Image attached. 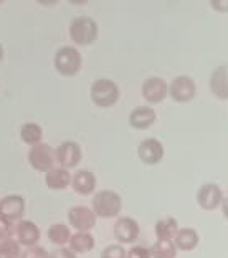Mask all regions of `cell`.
Instances as JSON below:
<instances>
[{
  "label": "cell",
  "instance_id": "cell-12",
  "mask_svg": "<svg viewBox=\"0 0 228 258\" xmlns=\"http://www.w3.org/2000/svg\"><path fill=\"white\" fill-rule=\"evenodd\" d=\"M114 237L121 243H132L139 237V225L132 217H121L114 224Z\"/></svg>",
  "mask_w": 228,
  "mask_h": 258
},
{
  "label": "cell",
  "instance_id": "cell-29",
  "mask_svg": "<svg viewBox=\"0 0 228 258\" xmlns=\"http://www.w3.org/2000/svg\"><path fill=\"white\" fill-rule=\"evenodd\" d=\"M127 258H152L150 248H145L142 245H134L127 250Z\"/></svg>",
  "mask_w": 228,
  "mask_h": 258
},
{
  "label": "cell",
  "instance_id": "cell-1",
  "mask_svg": "<svg viewBox=\"0 0 228 258\" xmlns=\"http://www.w3.org/2000/svg\"><path fill=\"white\" fill-rule=\"evenodd\" d=\"M69 38L76 45H91L98 38V23L91 17L80 15L69 23Z\"/></svg>",
  "mask_w": 228,
  "mask_h": 258
},
{
  "label": "cell",
  "instance_id": "cell-19",
  "mask_svg": "<svg viewBox=\"0 0 228 258\" xmlns=\"http://www.w3.org/2000/svg\"><path fill=\"white\" fill-rule=\"evenodd\" d=\"M174 242L177 245V248L180 250H194L198 245V233L195 228H192V227L179 228V232L175 233Z\"/></svg>",
  "mask_w": 228,
  "mask_h": 258
},
{
  "label": "cell",
  "instance_id": "cell-25",
  "mask_svg": "<svg viewBox=\"0 0 228 258\" xmlns=\"http://www.w3.org/2000/svg\"><path fill=\"white\" fill-rule=\"evenodd\" d=\"M0 258H20V243L12 238L0 242Z\"/></svg>",
  "mask_w": 228,
  "mask_h": 258
},
{
  "label": "cell",
  "instance_id": "cell-33",
  "mask_svg": "<svg viewBox=\"0 0 228 258\" xmlns=\"http://www.w3.org/2000/svg\"><path fill=\"white\" fill-rule=\"evenodd\" d=\"M2 58H4V46L0 45V61H2Z\"/></svg>",
  "mask_w": 228,
  "mask_h": 258
},
{
  "label": "cell",
  "instance_id": "cell-13",
  "mask_svg": "<svg viewBox=\"0 0 228 258\" xmlns=\"http://www.w3.org/2000/svg\"><path fill=\"white\" fill-rule=\"evenodd\" d=\"M223 201V192L217 185V184H203L200 189L197 192V202L200 207L207 209V210H212L215 207H218Z\"/></svg>",
  "mask_w": 228,
  "mask_h": 258
},
{
  "label": "cell",
  "instance_id": "cell-31",
  "mask_svg": "<svg viewBox=\"0 0 228 258\" xmlns=\"http://www.w3.org/2000/svg\"><path fill=\"white\" fill-rule=\"evenodd\" d=\"M213 9H217V10H220V12H225V10H228V0H213L212 4Z\"/></svg>",
  "mask_w": 228,
  "mask_h": 258
},
{
  "label": "cell",
  "instance_id": "cell-23",
  "mask_svg": "<svg viewBox=\"0 0 228 258\" xmlns=\"http://www.w3.org/2000/svg\"><path fill=\"white\" fill-rule=\"evenodd\" d=\"M20 136L23 139V143L30 144V146H37L42 143L43 138V129L37 122H25L20 129Z\"/></svg>",
  "mask_w": 228,
  "mask_h": 258
},
{
  "label": "cell",
  "instance_id": "cell-7",
  "mask_svg": "<svg viewBox=\"0 0 228 258\" xmlns=\"http://www.w3.org/2000/svg\"><path fill=\"white\" fill-rule=\"evenodd\" d=\"M68 220L69 225H73L78 232H90L96 225V214L86 205H74L69 209Z\"/></svg>",
  "mask_w": 228,
  "mask_h": 258
},
{
  "label": "cell",
  "instance_id": "cell-11",
  "mask_svg": "<svg viewBox=\"0 0 228 258\" xmlns=\"http://www.w3.org/2000/svg\"><path fill=\"white\" fill-rule=\"evenodd\" d=\"M137 156L144 164L154 166V164L161 162L164 157V146L159 139L156 138H145L137 148Z\"/></svg>",
  "mask_w": 228,
  "mask_h": 258
},
{
  "label": "cell",
  "instance_id": "cell-22",
  "mask_svg": "<svg viewBox=\"0 0 228 258\" xmlns=\"http://www.w3.org/2000/svg\"><path fill=\"white\" fill-rule=\"evenodd\" d=\"M179 232V224L174 217H166L156 222V235L157 238H175V233Z\"/></svg>",
  "mask_w": 228,
  "mask_h": 258
},
{
  "label": "cell",
  "instance_id": "cell-21",
  "mask_svg": "<svg viewBox=\"0 0 228 258\" xmlns=\"http://www.w3.org/2000/svg\"><path fill=\"white\" fill-rule=\"evenodd\" d=\"M69 248L74 253H86V251L95 248V237L90 232H76L69 238Z\"/></svg>",
  "mask_w": 228,
  "mask_h": 258
},
{
  "label": "cell",
  "instance_id": "cell-17",
  "mask_svg": "<svg viewBox=\"0 0 228 258\" xmlns=\"http://www.w3.org/2000/svg\"><path fill=\"white\" fill-rule=\"evenodd\" d=\"M45 182L53 190H65L66 187L71 184V175H69L68 169L58 166V167L50 169V171L46 172Z\"/></svg>",
  "mask_w": 228,
  "mask_h": 258
},
{
  "label": "cell",
  "instance_id": "cell-20",
  "mask_svg": "<svg viewBox=\"0 0 228 258\" xmlns=\"http://www.w3.org/2000/svg\"><path fill=\"white\" fill-rule=\"evenodd\" d=\"M152 258H175L177 256V245L171 238H157L150 247Z\"/></svg>",
  "mask_w": 228,
  "mask_h": 258
},
{
  "label": "cell",
  "instance_id": "cell-14",
  "mask_svg": "<svg viewBox=\"0 0 228 258\" xmlns=\"http://www.w3.org/2000/svg\"><path fill=\"white\" fill-rule=\"evenodd\" d=\"M210 90L220 99H228V63H221L210 75Z\"/></svg>",
  "mask_w": 228,
  "mask_h": 258
},
{
  "label": "cell",
  "instance_id": "cell-10",
  "mask_svg": "<svg viewBox=\"0 0 228 258\" xmlns=\"http://www.w3.org/2000/svg\"><path fill=\"white\" fill-rule=\"evenodd\" d=\"M169 95V85L161 76H149L142 83V96L149 103H161Z\"/></svg>",
  "mask_w": 228,
  "mask_h": 258
},
{
  "label": "cell",
  "instance_id": "cell-26",
  "mask_svg": "<svg viewBox=\"0 0 228 258\" xmlns=\"http://www.w3.org/2000/svg\"><path fill=\"white\" fill-rule=\"evenodd\" d=\"M101 258H127V251L119 243H111L103 250Z\"/></svg>",
  "mask_w": 228,
  "mask_h": 258
},
{
  "label": "cell",
  "instance_id": "cell-2",
  "mask_svg": "<svg viewBox=\"0 0 228 258\" xmlns=\"http://www.w3.org/2000/svg\"><path fill=\"white\" fill-rule=\"evenodd\" d=\"M122 199L118 192L114 190H99L93 197V210L101 219H111L121 212Z\"/></svg>",
  "mask_w": 228,
  "mask_h": 258
},
{
  "label": "cell",
  "instance_id": "cell-15",
  "mask_svg": "<svg viewBox=\"0 0 228 258\" xmlns=\"http://www.w3.org/2000/svg\"><path fill=\"white\" fill-rule=\"evenodd\" d=\"M71 187L81 196H90L96 189V175L90 169H80L71 177Z\"/></svg>",
  "mask_w": 228,
  "mask_h": 258
},
{
  "label": "cell",
  "instance_id": "cell-3",
  "mask_svg": "<svg viewBox=\"0 0 228 258\" xmlns=\"http://www.w3.org/2000/svg\"><path fill=\"white\" fill-rule=\"evenodd\" d=\"M90 96L93 103L101 108H109L119 99V86L113 80L99 78L91 85Z\"/></svg>",
  "mask_w": 228,
  "mask_h": 258
},
{
  "label": "cell",
  "instance_id": "cell-30",
  "mask_svg": "<svg viewBox=\"0 0 228 258\" xmlns=\"http://www.w3.org/2000/svg\"><path fill=\"white\" fill-rule=\"evenodd\" d=\"M50 258H76V253L71 250V248H56L50 253Z\"/></svg>",
  "mask_w": 228,
  "mask_h": 258
},
{
  "label": "cell",
  "instance_id": "cell-9",
  "mask_svg": "<svg viewBox=\"0 0 228 258\" xmlns=\"http://www.w3.org/2000/svg\"><path fill=\"white\" fill-rule=\"evenodd\" d=\"M56 162L60 164V167L71 169L76 167L81 161V148L74 141H65L56 148L55 151Z\"/></svg>",
  "mask_w": 228,
  "mask_h": 258
},
{
  "label": "cell",
  "instance_id": "cell-24",
  "mask_svg": "<svg viewBox=\"0 0 228 258\" xmlns=\"http://www.w3.org/2000/svg\"><path fill=\"white\" fill-rule=\"evenodd\" d=\"M48 238L51 243L55 245H65L66 242L69 243V238H71V233H69V228L65 224H53L48 228Z\"/></svg>",
  "mask_w": 228,
  "mask_h": 258
},
{
  "label": "cell",
  "instance_id": "cell-8",
  "mask_svg": "<svg viewBox=\"0 0 228 258\" xmlns=\"http://www.w3.org/2000/svg\"><path fill=\"white\" fill-rule=\"evenodd\" d=\"M23 212H25V201L22 196L12 194V196H5L0 201V217L7 222H20L23 220Z\"/></svg>",
  "mask_w": 228,
  "mask_h": 258
},
{
  "label": "cell",
  "instance_id": "cell-16",
  "mask_svg": "<svg viewBox=\"0 0 228 258\" xmlns=\"http://www.w3.org/2000/svg\"><path fill=\"white\" fill-rule=\"evenodd\" d=\"M17 237H19V243L25 245V247H35L40 240V228L33 224L32 220H20L17 224Z\"/></svg>",
  "mask_w": 228,
  "mask_h": 258
},
{
  "label": "cell",
  "instance_id": "cell-18",
  "mask_svg": "<svg viewBox=\"0 0 228 258\" xmlns=\"http://www.w3.org/2000/svg\"><path fill=\"white\" fill-rule=\"evenodd\" d=\"M156 121V111L149 106H139L134 108L129 114V124L136 129H145L154 124Z\"/></svg>",
  "mask_w": 228,
  "mask_h": 258
},
{
  "label": "cell",
  "instance_id": "cell-27",
  "mask_svg": "<svg viewBox=\"0 0 228 258\" xmlns=\"http://www.w3.org/2000/svg\"><path fill=\"white\" fill-rule=\"evenodd\" d=\"M15 232H17V228L14 227V224L0 217V242H4V240H10Z\"/></svg>",
  "mask_w": 228,
  "mask_h": 258
},
{
  "label": "cell",
  "instance_id": "cell-32",
  "mask_svg": "<svg viewBox=\"0 0 228 258\" xmlns=\"http://www.w3.org/2000/svg\"><path fill=\"white\" fill-rule=\"evenodd\" d=\"M221 212H223L225 219H228V197H223V201H221Z\"/></svg>",
  "mask_w": 228,
  "mask_h": 258
},
{
  "label": "cell",
  "instance_id": "cell-4",
  "mask_svg": "<svg viewBox=\"0 0 228 258\" xmlns=\"http://www.w3.org/2000/svg\"><path fill=\"white\" fill-rule=\"evenodd\" d=\"M81 53L78 48L71 45L61 46L55 53V68L56 72L63 76H73L80 72L81 68Z\"/></svg>",
  "mask_w": 228,
  "mask_h": 258
},
{
  "label": "cell",
  "instance_id": "cell-28",
  "mask_svg": "<svg viewBox=\"0 0 228 258\" xmlns=\"http://www.w3.org/2000/svg\"><path fill=\"white\" fill-rule=\"evenodd\" d=\"M22 258H50V255H48V251H46L43 247H38V245H35V247H28L25 251H23Z\"/></svg>",
  "mask_w": 228,
  "mask_h": 258
},
{
  "label": "cell",
  "instance_id": "cell-5",
  "mask_svg": "<svg viewBox=\"0 0 228 258\" xmlns=\"http://www.w3.org/2000/svg\"><path fill=\"white\" fill-rule=\"evenodd\" d=\"M55 161H56L55 151L45 143L32 146L30 151H28V162H30V166L35 169V171L48 172L50 169H53Z\"/></svg>",
  "mask_w": 228,
  "mask_h": 258
},
{
  "label": "cell",
  "instance_id": "cell-6",
  "mask_svg": "<svg viewBox=\"0 0 228 258\" xmlns=\"http://www.w3.org/2000/svg\"><path fill=\"white\" fill-rule=\"evenodd\" d=\"M195 91H197V86H195L194 78H190V76H187V75L175 76L171 81V85H169V95H171L175 101H180V103L190 101V99L195 96Z\"/></svg>",
  "mask_w": 228,
  "mask_h": 258
}]
</instances>
